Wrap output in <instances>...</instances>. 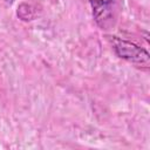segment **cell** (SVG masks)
<instances>
[{"mask_svg":"<svg viewBox=\"0 0 150 150\" xmlns=\"http://www.w3.org/2000/svg\"><path fill=\"white\" fill-rule=\"evenodd\" d=\"M91 13L96 25L109 30L114 28L122 12V0H89Z\"/></svg>","mask_w":150,"mask_h":150,"instance_id":"obj_1","label":"cell"},{"mask_svg":"<svg viewBox=\"0 0 150 150\" xmlns=\"http://www.w3.org/2000/svg\"><path fill=\"white\" fill-rule=\"evenodd\" d=\"M112 48H114L115 53L117 54V56H120L121 59H124V60L130 61L136 64H141V66H145V67L149 66V62H150L149 53L144 48H142L130 41L121 40V39L114 36Z\"/></svg>","mask_w":150,"mask_h":150,"instance_id":"obj_2","label":"cell"},{"mask_svg":"<svg viewBox=\"0 0 150 150\" xmlns=\"http://www.w3.org/2000/svg\"><path fill=\"white\" fill-rule=\"evenodd\" d=\"M4 1H5L6 4H8V5H11V4H13V1H14V0H4Z\"/></svg>","mask_w":150,"mask_h":150,"instance_id":"obj_3","label":"cell"}]
</instances>
